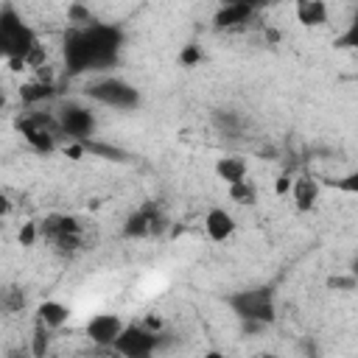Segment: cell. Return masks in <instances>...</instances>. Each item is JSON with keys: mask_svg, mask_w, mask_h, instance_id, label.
I'll return each mask as SVG.
<instances>
[{"mask_svg": "<svg viewBox=\"0 0 358 358\" xmlns=\"http://www.w3.org/2000/svg\"><path fill=\"white\" fill-rule=\"evenodd\" d=\"M17 129L20 134L25 137V143L39 151V154H50L56 151L59 145V137H62V129H59V120H56V112L53 115H42V112H28L25 117L17 120Z\"/></svg>", "mask_w": 358, "mask_h": 358, "instance_id": "8992f818", "label": "cell"}, {"mask_svg": "<svg viewBox=\"0 0 358 358\" xmlns=\"http://www.w3.org/2000/svg\"><path fill=\"white\" fill-rule=\"evenodd\" d=\"M288 193H291V201H294V207L299 213H310L322 199V182L316 176H310V173H299L291 182Z\"/></svg>", "mask_w": 358, "mask_h": 358, "instance_id": "8fae6325", "label": "cell"}, {"mask_svg": "<svg viewBox=\"0 0 358 358\" xmlns=\"http://www.w3.org/2000/svg\"><path fill=\"white\" fill-rule=\"evenodd\" d=\"M126 45V34L115 22H90V25H70L62 39V59L67 76L101 73L117 64L120 50Z\"/></svg>", "mask_w": 358, "mask_h": 358, "instance_id": "6da1fadb", "label": "cell"}, {"mask_svg": "<svg viewBox=\"0 0 358 358\" xmlns=\"http://www.w3.org/2000/svg\"><path fill=\"white\" fill-rule=\"evenodd\" d=\"M294 14L302 28H322L330 20V8L324 0H294Z\"/></svg>", "mask_w": 358, "mask_h": 358, "instance_id": "4fadbf2b", "label": "cell"}, {"mask_svg": "<svg viewBox=\"0 0 358 358\" xmlns=\"http://www.w3.org/2000/svg\"><path fill=\"white\" fill-rule=\"evenodd\" d=\"M50 327H45V324H39L36 322V327H34V344H31V352L39 358V355H45L48 352V347H50Z\"/></svg>", "mask_w": 358, "mask_h": 358, "instance_id": "d6986e66", "label": "cell"}, {"mask_svg": "<svg viewBox=\"0 0 358 358\" xmlns=\"http://www.w3.org/2000/svg\"><path fill=\"white\" fill-rule=\"evenodd\" d=\"M227 187H229V199L235 204H241V207H255L257 204V185L249 176L235 182V185H227Z\"/></svg>", "mask_w": 358, "mask_h": 358, "instance_id": "2e32d148", "label": "cell"}, {"mask_svg": "<svg viewBox=\"0 0 358 358\" xmlns=\"http://www.w3.org/2000/svg\"><path fill=\"white\" fill-rule=\"evenodd\" d=\"M22 308H25V294H22V288H6V291H3V310L17 313V310H22Z\"/></svg>", "mask_w": 358, "mask_h": 358, "instance_id": "ffe728a7", "label": "cell"}, {"mask_svg": "<svg viewBox=\"0 0 358 358\" xmlns=\"http://www.w3.org/2000/svg\"><path fill=\"white\" fill-rule=\"evenodd\" d=\"M70 25H76V28H81V25H90V22H95V17L81 6V3H73L70 6Z\"/></svg>", "mask_w": 358, "mask_h": 358, "instance_id": "7402d4cb", "label": "cell"}, {"mask_svg": "<svg viewBox=\"0 0 358 358\" xmlns=\"http://www.w3.org/2000/svg\"><path fill=\"white\" fill-rule=\"evenodd\" d=\"M257 14V6L249 3H227L218 6L213 14V28L215 31H243Z\"/></svg>", "mask_w": 358, "mask_h": 358, "instance_id": "9c48e42d", "label": "cell"}, {"mask_svg": "<svg viewBox=\"0 0 358 358\" xmlns=\"http://www.w3.org/2000/svg\"><path fill=\"white\" fill-rule=\"evenodd\" d=\"M20 98H22L25 103H31V106H34V103H42V101L53 98V84L45 81V78H39V81L22 87V90H20Z\"/></svg>", "mask_w": 358, "mask_h": 358, "instance_id": "e0dca14e", "label": "cell"}, {"mask_svg": "<svg viewBox=\"0 0 358 358\" xmlns=\"http://www.w3.org/2000/svg\"><path fill=\"white\" fill-rule=\"evenodd\" d=\"M0 53L14 70H42L48 62V50L39 42L36 31L22 20V14L11 3L0 8Z\"/></svg>", "mask_w": 358, "mask_h": 358, "instance_id": "7a4b0ae2", "label": "cell"}, {"mask_svg": "<svg viewBox=\"0 0 358 358\" xmlns=\"http://www.w3.org/2000/svg\"><path fill=\"white\" fill-rule=\"evenodd\" d=\"M123 327H126V322L117 313H95V316L87 319L84 333H87V338L95 347H109L112 350L115 341H117V336L123 333Z\"/></svg>", "mask_w": 358, "mask_h": 358, "instance_id": "ba28073f", "label": "cell"}, {"mask_svg": "<svg viewBox=\"0 0 358 358\" xmlns=\"http://www.w3.org/2000/svg\"><path fill=\"white\" fill-rule=\"evenodd\" d=\"M330 185H333L336 190H341V193H352V196H358V168L350 171V173H344L341 179H333Z\"/></svg>", "mask_w": 358, "mask_h": 358, "instance_id": "44dd1931", "label": "cell"}, {"mask_svg": "<svg viewBox=\"0 0 358 358\" xmlns=\"http://www.w3.org/2000/svg\"><path fill=\"white\" fill-rule=\"evenodd\" d=\"M227 3H249V6H257L260 8V0H218V6H227Z\"/></svg>", "mask_w": 358, "mask_h": 358, "instance_id": "cb8c5ba5", "label": "cell"}, {"mask_svg": "<svg viewBox=\"0 0 358 358\" xmlns=\"http://www.w3.org/2000/svg\"><path fill=\"white\" fill-rule=\"evenodd\" d=\"M36 322L50 327V330H62L70 322V308L59 299H45L36 305Z\"/></svg>", "mask_w": 358, "mask_h": 358, "instance_id": "5bb4252c", "label": "cell"}, {"mask_svg": "<svg viewBox=\"0 0 358 358\" xmlns=\"http://www.w3.org/2000/svg\"><path fill=\"white\" fill-rule=\"evenodd\" d=\"M56 120L67 143H90L98 129L95 112L81 101H62L56 106Z\"/></svg>", "mask_w": 358, "mask_h": 358, "instance_id": "5b68a950", "label": "cell"}, {"mask_svg": "<svg viewBox=\"0 0 358 358\" xmlns=\"http://www.w3.org/2000/svg\"><path fill=\"white\" fill-rule=\"evenodd\" d=\"M162 338H165V333H157L143 322H126L112 352H120L126 358H148L162 350Z\"/></svg>", "mask_w": 358, "mask_h": 358, "instance_id": "52a82bcc", "label": "cell"}, {"mask_svg": "<svg viewBox=\"0 0 358 358\" xmlns=\"http://www.w3.org/2000/svg\"><path fill=\"white\" fill-rule=\"evenodd\" d=\"M162 224H165L162 213H159L154 204H145V207L134 210V213L126 218L123 235H126V238H145V235L159 232V227H162Z\"/></svg>", "mask_w": 358, "mask_h": 358, "instance_id": "30bf717a", "label": "cell"}, {"mask_svg": "<svg viewBox=\"0 0 358 358\" xmlns=\"http://www.w3.org/2000/svg\"><path fill=\"white\" fill-rule=\"evenodd\" d=\"M268 3H277V0H260V6H268Z\"/></svg>", "mask_w": 358, "mask_h": 358, "instance_id": "d4e9b609", "label": "cell"}, {"mask_svg": "<svg viewBox=\"0 0 358 358\" xmlns=\"http://www.w3.org/2000/svg\"><path fill=\"white\" fill-rule=\"evenodd\" d=\"M36 232H39V224H34V221H31V224H25V227H22V232H20V243H22V246H31V243H34V238H36Z\"/></svg>", "mask_w": 358, "mask_h": 358, "instance_id": "603a6c76", "label": "cell"}, {"mask_svg": "<svg viewBox=\"0 0 358 358\" xmlns=\"http://www.w3.org/2000/svg\"><path fill=\"white\" fill-rule=\"evenodd\" d=\"M235 229H238V221H235V215L229 210H224V207H210L207 210V215H204V232H207L210 241L224 243V241H229L235 235Z\"/></svg>", "mask_w": 358, "mask_h": 358, "instance_id": "7c38bea8", "label": "cell"}, {"mask_svg": "<svg viewBox=\"0 0 358 358\" xmlns=\"http://www.w3.org/2000/svg\"><path fill=\"white\" fill-rule=\"evenodd\" d=\"M338 50H358V11L352 14V20H350V25L336 36V42H333Z\"/></svg>", "mask_w": 358, "mask_h": 358, "instance_id": "ac0fdd59", "label": "cell"}, {"mask_svg": "<svg viewBox=\"0 0 358 358\" xmlns=\"http://www.w3.org/2000/svg\"><path fill=\"white\" fill-rule=\"evenodd\" d=\"M84 98H90V101H95L101 106L117 109V112H134L143 103L140 90L131 81L120 78V76H101V78L90 81L84 87Z\"/></svg>", "mask_w": 358, "mask_h": 358, "instance_id": "277c9868", "label": "cell"}, {"mask_svg": "<svg viewBox=\"0 0 358 358\" xmlns=\"http://www.w3.org/2000/svg\"><path fill=\"white\" fill-rule=\"evenodd\" d=\"M215 176H218L224 185H235V182H241V179L249 176V165H246L243 157L227 154V157H218V162H215Z\"/></svg>", "mask_w": 358, "mask_h": 358, "instance_id": "9a60e30c", "label": "cell"}, {"mask_svg": "<svg viewBox=\"0 0 358 358\" xmlns=\"http://www.w3.org/2000/svg\"><path fill=\"white\" fill-rule=\"evenodd\" d=\"M229 310L249 327H263L271 324L277 316V302H274V291L268 285H255V288H241L235 294L227 296Z\"/></svg>", "mask_w": 358, "mask_h": 358, "instance_id": "3957f363", "label": "cell"}]
</instances>
